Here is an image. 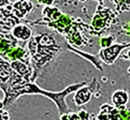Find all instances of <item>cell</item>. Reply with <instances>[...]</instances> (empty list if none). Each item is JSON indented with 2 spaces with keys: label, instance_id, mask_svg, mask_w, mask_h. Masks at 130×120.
<instances>
[{
  "label": "cell",
  "instance_id": "3957f363",
  "mask_svg": "<svg viewBox=\"0 0 130 120\" xmlns=\"http://www.w3.org/2000/svg\"><path fill=\"white\" fill-rule=\"evenodd\" d=\"M115 17L116 16L112 10H110L108 8L98 7L89 26L91 34H99L104 32L115 22Z\"/></svg>",
  "mask_w": 130,
  "mask_h": 120
},
{
  "label": "cell",
  "instance_id": "8fae6325",
  "mask_svg": "<svg viewBox=\"0 0 130 120\" xmlns=\"http://www.w3.org/2000/svg\"><path fill=\"white\" fill-rule=\"evenodd\" d=\"M128 100L129 95L125 90H116L111 98L113 105L117 109H125V106L128 103Z\"/></svg>",
  "mask_w": 130,
  "mask_h": 120
},
{
  "label": "cell",
  "instance_id": "6da1fadb",
  "mask_svg": "<svg viewBox=\"0 0 130 120\" xmlns=\"http://www.w3.org/2000/svg\"><path fill=\"white\" fill-rule=\"evenodd\" d=\"M86 84H87V82H82V83H78V84H74V85L69 86L68 88L63 89L60 92H51L47 90L41 89L35 83H26V84L18 86L16 88L4 89L3 90V92H4L3 104H4V106L10 105L14 102L16 99L20 98L21 95H24V94H41V95L46 96V98H50L53 102H55V104H56L57 108L59 110L60 116H61V115L70 113L69 112V110H70L69 109V106L64 102V98H66L68 94L72 93L73 91H77Z\"/></svg>",
  "mask_w": 130,
  "mask_h": 120
},
{
  "label": "cell",
  "instance_id": "9c48e42d",
  "mask_svg": "<svg viewBox=\"0 0 130 120\" xmlns=\"http://www.w3.org/2000/svg\"><path fill=\"white\" fill-rule=\"evenodd\" d=\"M20 45V42L13 38L11 33H0V57L3 58L12 48Z\"/></svg>",
  "mask_w": 130,
  "mask_h": 120
},
{
  "label": "cell",
  "instance_id": "5bb4252c",
  "mask_svg": "<svg viewBox=\"0 0 130 120\" xmlns=\"http://www.w3.org/2000/svg\"><path fill=\"white\" fill-rule=\"evenodd\" d=\"M60 119L61 120H81L77 113H68V114L61 115Z\"/></svg>",
  "mask_w": 130,
  "mask_h": 120
},
{
  "label": "cell",
  "instance_id": "ac0fdd59",
  "mask_svg": "<svg viewBox=\"0 0 130 120\" xmlns=\"http://www.w3.org/2000/svg\"><path fill=\"white\" fill-rule=\"evenodd\" d=\"M11 1H0V8H2L3 6H8V4H11Z\"/></svg>",
  "mask_w": 130,
  "mask_h": 120
},
{
  "label": "cell",
  "instance_id": "ffe728a7",
  "mask_svg": "<svg viewBox=\"0 0 130 120\" xmlns=\"http://www.w3.org/2000/svg\"><path fill=\"white\" fill-rule=\"evenodd\" d=\"M3 107H4L3 101H1V100H0V110H2V109H3Z\"/></svg>",
  "mask_w": 130,
  "mask_h": 120
},
{
  "label": "cell",
  "instance_id": "52a82bcc",
  "mask_svg": "<svg viewBox=\"0 0 130 120\" xmlns=\"http://www.w3.org/2000/svg\"><path fill=\"white\" fill-rule=\"evenodd\" d=\"M27 24H28V22L21 23V24L15 26L11 31V34L13 35V38L17 40L18 42H27V41L29 42L31 38L34 36L31 28Z\"/></svg>",
  "mask_w": 130,
  "mask_h": 120
},
{
  "label": "cell",
  "instance_id": "d6986e66",
  "mask_svg": "<svg viewBox=\"0 0 130 120\" xmlns=\"http://www.w3.org/2000/svg\"><path fill=\"white\" fill-rule=\"evenodd\" d=\"M125 57H126L128 60H130V49L126 50V54H125Z\"/></svg>",
  "mask_w": 130,
  "mask_h": 120
},
{
  "label": "cell",
  "instance_id": "7c38bea8",
  "mask_svg": "<svg viewBox=\"0 0 130 120\" xmlns=\"http://www.w3.org/2000/svg\"><path fill=\"white\" fill-rule=\"evenodd\" d=\"M11 63L0 57V85H4L12 76Z\"/></svg>",
  "mask_w": 130,
  "mask_h": 120
},
{
  "label": "cell",
  "instance_id": "ba28073f",
  "mask_svg": "<svg viewBox=\"0 0 130 120\" xmlns=\"http://www.w3.org/2000/svg\"><path fill=\"white\" fill-rule=\"evenodd\" d=\"M34 10V3L31 1H14L12 2L11 11L13 15L17 17L18 19L25 17Z\"/></svg>",
  "mask_w": 130,
  "mask_h": 120
},
{
  "label": "cell",
  "instance_id": "8992f818",
  "mask_svg": "<svg viewBox=\"0 0 130 120\" xmlns=\"http://www.w3.org/2000/svg\"><path fill=\"white\" fill-rule=\"evenodd\" d=\"M97 81L94 79V82H91L90 85L87 86H83L82 88H80L77 91H75V94H74V103H75L77 106H82L85 105L90 101V99L92 98V94L97 88Z\"/></svg>",
  "mask_w": 130,
  "mask_h": 120
},
{
  "label": "cell",
  "instance_id": "7a4b0ae2",
  "mask_svg": "<svg viewBox=\"0 0 130 120\" xmlns=\"http://www.w3.org/2000/svg\"><path fill=\"white\" fill-rule=\"evenodd\" d=\"M28 50L30 54L31 66L34 69L32 83H35L38 71L58 56L61 52V46L52 35L41 33L31 38L28 42Z\"/></svg>",
  "mask_w": 130,
  "mask_h": 120
},
{
  "label": "cell",
  "instance_id": "4fadbf2b",
  "mask_svg": "<svg viewBox=\"0 0 130 120\" xmlns=\"http://www.w3.org/2000/svg\"><path fill=\"white\" fill-rule=\"evenodd\" d=\"M115 39H116V35H113V34L102 36V38L100 39V47L102 49H104V48H108V47H110V46H112Z\"/></svg>",
  "mask_w": 130,
  "mask_h": 120
},
{
  "label": "cell",
  "instance_id": "30bf717a",
  "mask_svg": "<svg viewBox=\"0 0 130 120\" xmlns=\"http://www.w3.org/2000/svg\"><path fill=\"white\" fill-rule=\"evenodd\" d=\"M97 120H122L119 109H117L115 106L103 104L100 107V113L97 116Z\"/></svg>",
  "mask_w": 130,
  "mask_h": 120
},
{
  "label": "cell",
  "instance_id": "e0dca14e",
  "mask_svg": "<svg viewBox=\"0 0 130 120\" xmlns=\"http://www.w3.org/2000/svg\"><path fill=\"white\" fill-rule=\"evenodd\" d=\"M123 32L125 34H127L130 36V22L128 23V24H125L123 26Z\"/></svg>",
  "mask_w": 130,
  "mask_h": 120
},
{
  "label": "cell",
  "instance_id": "277c9868",
  "mask_svg": "<svg viewBox=\"0 0 130 120\" xmlns=\"http://www.w3.org/2000/svg\"><path fill=\"white\" fill-rule=\"evenodd\" d=\"M130 47V43H119V44H113L108 48L101 49L99 52V60L103 61L105 64H113L117 57L120 55L125 48Z\"/></svg>",
  "mask_w": 130,
  "mask_h": 120
},
{
  "label": "cell",
  "instance_id": "9a60e30c",
  "mask_svg": "<svg viewBox=\"0 0 130 120\" xmlns=\"http://www.w3.org/2000/svg\"><path fill=\"white\" fill-rule=\"evenodd\" d=\"M119 115L122 120H130V110L129 109H119Z\"/></svg>",
  "mask_w": 130,
  "mask_h": 120
},
{
  "label": "cell",
  "instance_id": "2e32d148",
  "mask_svg": "<svg viewBox=\"0 0 130 120\" xmlns=\"http://www.w3.org/2000/svg\"><path fill=\"white\" fill-rule=\"evenodd\" d=\"M10 119V116H9V113L7 110H0V120H9Z\"/></svg>",
  "mask_w": 130,
  "mask_h": 120
},
{
  "label": "cell",
  "instance_id": "5b68a950",
  "mask_svg": "<svg viewBox=\"0 0 130 120\" xmlns=\"http://www.w3.org/2000/svg\"><path fill=\"white\" fill-rule=\"evenodd\" d=\"M75 21L76 19H73V18H71L69 15L62 13L61 16H60L56 22L51 23V24L47 25V27L51 29L55 30V31L59 32L60 34H62L64 38H66V36L69 34L70 30L72 29L73 25L75 24Z\"/></svg>",
  "mask_w": 130,
  "mask_h": 120
}]
</instances>
